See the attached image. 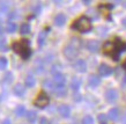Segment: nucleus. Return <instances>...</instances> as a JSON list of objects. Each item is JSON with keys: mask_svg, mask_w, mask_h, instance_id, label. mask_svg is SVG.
<instances>
[{"mask_svg": "<svg viewBox=\"0 0 126 124\" xmlns=\"http://www.w3.org/2000/svg\"><path fill=\"white\" fill-rule=\"evenodd\" d=\"M81 86V80L79 78H73L72 80H71V88L73 90H78V89L80 88Z\"/></svg>", "mask_w": 126, "mask_h": 124, "instance_id": "nucleus-17", "label": "nucleus"}, {"mask_svg": "<svg viewBox=\"0 0 126 124\" xmlns=\"http://www.w3.org/2000/svg\"><path fill=\"white\" fill-rule=\"evenodd\" d=\"M26 116H27L28 121H29L30 123H34L35 121H36V118H37V114H36V111H34V110H29V111L26 112Z\"/></svg>", "mask_w": 126, "mask_h": 124, "instance_id": "nucleus-19", "label": "nucleus"}, {"mask_svg": "<svg viewBox=\"0 0 126 124\" xmlns=\"http://www.w3.org/2000/svg\"><path fill=\"white\" fill-rule=\"evenodd\" d=\"M72 29L78 30L80 33H87L92 29V21L87 16H81L72 24Z\"/></svg>", "mask_w": 126, "mask_h": 124, "instance_id": "nucleus-4", "label": "nucleus"}, {"mask_svg": "<svg viewBox=\"0 0 126 124\" xmlns=\"http://www.w3.org/2000/svg\"><path fill=\"white\" fill-rule=\"evenodd\" d=\"M87 49L90 52L95 53L99 50V41H96V39H92V41H88L87 43Z\"/></svg>", "mask_w": 126, "mask_h": 124, "instance_id": "nucleus-7", "label": "nucleus"}, {"mask_svg": "<svg viewBox=\"0 0 126 124\" xmlns=\"http://www.w3.org/2000/svg\"><path fill=\"white\" fill-rule=\"evenodd\" d=\"M7 59L5 58V57H0V70H6V67H7Z\"/></svg>", "mask_w": 126, "mask_h": 124, "instance_id": "nucleus-27", "label": "nucleus"}, {"mask_svg": "<svg viewBox=\"0 0 126 124\" xmlns=\"http://www.w3.org/2000/svg\"><path fill=\"white\" fill-rule=\"evenodd\" d=\"M124 84H126V75L124 77Z\"/></svg>", "mask_w": 126, "mask_h": 124, "instance_id": "nucleus-44", "label": "nucleus"}, {"mask_svg": "<svg viewBox=\"0 0 126 124\" xmlns=\"http://www.w3.org/2000/svg\"><path fill=\"white\" fill-rule=\"evenodd\" d=\"M4 81L6 82V84H11V82L13 81V74H12V72H7V73L5 74Z\"/></svg>", "mask_w": 126, "mask_h": 124, "instance_id": "nucleus-28", "label": "nucleus"}, {"mask_svg": "<svg viewBox=\"0 0 126 124\" xmlns=\"http://www.w3.org/2000/svg\"><path fill=\"white\" fill-rule=\"evenodd\" d=\"M50 102V99L49 96L46 95L44 92H41V93L37 95V97H36V100H35V106H37L38 108H44V107H46V106L49 105Z\"/></svg>", "mask_w": 126, "mask_h": 124, "instance_id": "nucleus-5", "label": "nucleus"}, {"mask_svg": "<svg viewBox=\"0 0 126 124\" xmlns=\"http://www.w3.org/2000/svg\"><path fill=\"white\" fill-rule=\"evenodd\" d=\"M34 12H35V14H38V13L41 12V5H37V6L34 8Z\"/></svg>", "mask_w": 126, "mask_h": 124, "instance_id": "nucleus-35", "label": "nucleus"}, {"mask_svg": "<svg viewBox=\"0 0 126 124\" xmlns=\"http://www.w3.org/2000/svg\"><path fill=\"white\" fill-rule=\"evenodd\" d=\"M81 48V39L77 38V37H73L71 39V42L67 44L64 49V54L67 59H74L78 57L79 54V51H80Z\"/></svg>", "mask_w": 126, "mask_h": 124, "instance_id": "nucleus-2", "label": "nucleus"}, {"mask_svg": "<svg viewBox=\"0 0 126 124\" xmlns=\"http://www.w3.org/2000/svg\"><path fill=\"white\" fill-rule=\"evenodd\" d=\"M26 108H24V106H17L15 108V115L19 117H22L26 115Z\"/></svg>", "mask_w": 126, "mask_h": 124, "instance_id": "nucleus-23", "label": "nucleus"}, {"mask_svg": "<svg viewBox=\"0 0 126 124\" xmlns=\"http://www.w3.org/2000/svg\"><path fill=\"white\" fill-rule=\"evenodd\" d=\"M82 124H94V118L88 115L82 120Z\"/></svg>", "mask_w": 126, "mask_h": 124, "instance_id": "nucleus-31", "label": "nucleus"}, {"mask_svg": "<svg viewBox=\"0 0 126 124\" xmlns=\"http://www.w3.org/2000/svg\"><path fill=\"white\" fill-rule=\"evenodd\" d=\"M16 29H17L16 23H14V22H7V24H6V31H7V33L13 34V33L16 31Z\"/></svg>", "mask_w": 126, "mask_h": 124, "instance_id": "nucleus-21", "label": "nucleus"}, {"mask_svg": "<svg viewBox=\"0 0 126 124\" xmlns=\"http://www.w3.org/2000/svg\"><path fill=\"white\" fill-rule=\"evenodd\" d=\"M65 81H66V78L64 74L58 73L53 77V82L56 84V86H63L65 84Z\"/></svg>", "mask_w": 126, "mask_h": 124, "instance_id": "nucleus-12", "label": "nucleus"}, {"mask_svg": "<svg viewBox=\"0 0 126 124\" xmlns=\"http://www.w3.org/2000/svg\"><path fill=\"white\" fill-rule=\"evenodd\" d=\"M66 23V16L64 14H58L56 18H54V24L58 26V27H61Z\"/></svg>", "mask_w": 126, "mask_h": 124, "instance_id": "nucleus-13", "label": "nucleus"}, {"mask_svg": "<svg viewBox=\"0 0 126 124\" xmlns=\"http://www.w3.org/2000/svg\"><path fill=\"white\" fill-rule=\"evenodd\" d=\"M109 118H110L111 121H117L119 118V110L117 108H112L109 111Z\"/></svg>", "mask_w": 126, "mask_h": 124, "instance_id": "nucleus-15", "label": "nucleus"}, {"mask_svg": "<svg viewBox=\"0 0 126 124\" xmlns=\"http://www.w3.org/2000/svg\"><path fill=\"white\" fill-rule=\"evenodd\" d=\"M123 6H124V7L126 8V1H124V2H123Z\"/></svg>", "mask_w": 126, "mask_h": 124, "instance_id": "nucleus-43", "label": "nucleus"}, {"mask_svg": "<svg viewBox=\"0 0 126 124\" xmlns=\"http://www.w3.org/2000/svg\"><path fill=\"white\" fill-rule=\"evenodd\" d=\"M45 37H46V31H41L38 35V45L42 47L44 42H45Z\"/></svg>", "mask_w": 126, "mask_h": 124, "instance_id": "nucleus-25", "label": "nucleus"}, {"mask_svg": "<svg viewBox=\"0 0 126 124\" xmlns=\"http://www.w3.org/2000/svg\"><path fill=\"white\" fill-rule=\"evenodd\" d=\"M98 73L102 77H108V75H110L112 73V69L107 64H101L98 67Z\"/></svg>", "mask_w": 126, "mask_h": 124, "instance_id": "nucleus-8", "label": "nucleus"}, {"mask_svg": "<svg viewBox=\"0 0 126 124\" xmlns=\"http://www.w3.org/2000/svg\"><path fill=\"white\" fill-rule=\"evenodd\" d=\"M31 28H30V24L29 23H23L21 24V27H20V33H21V35H28L29 33H30Z\"/></svg>", "mask_w": 126, "mask_h": 124, "instance_id": "nucleus-18", "label": "nucleus"}, {"mask_svg": "<svg viewBox=\"0 0 126 124\" xmlns=\"http://www.w3.org/2000/svg\"><path fill=\"white\" fill-rule=\"evenodd\" d=\"M73 67L79 73H84L87 71V64H86V62L83 59H78L77 62L73 64Z\"/></svg>", "mask_w": 126, "mask_h": 124, "instance_id": "nucleus-6", "label": "nucleus"}, {"mask_svg": "<svg viewBox=\"0 0 126 124\" xmlns=\"http://www.w3.org/2000/svg\"><path fill=\"white\" fill-rule=\"evenodd\" d=\"M13 92H14V94H15L16 96L22 97L24 95V93H26V87L23 85H21V84H16L14 86V88H13Z\"/></svg>", "mask_w": 126, "mask_h": 124, "instance_id": "nucleus-10", "label": "nucleus"}, {"mask_svg": "<svg viewBox=\"0 0 126 124\" xmlns=\"http://www.w3.org/2000/svg\"><path fill=\"white\" fill-rule=\"evenodd\" d=\"M105 99H107L108 102H115V101H117V99H118V93H117V90H115V89H109V90H107V93H105Z\"/></svg>", "mask_w": 126, "mask_h": 124, "instance_id": "nucleus-9", "label": "nucleus"}, {"mask_svg": "<svg viewBox=\"0 0 126 124\" xmlns=\"http://www.w3.org/2000/svg\"><path fill=\"white\" fill-rule=\"evenodd\" d=\"M8 16H9V19H16V18H17V14H16L15 12H12L8 14Z\"/></svg>", "mask_w": 126, "mask_h": 124, "instance_id": "nucleus-34", "label": "nucleus"}, {"mask_svg": "<svg viewBox=\"0 0 126 124\" xmlns=\"http://www.w3.org/2000/svg\"><path fill=\"white\" fill-rule=\"evenodd\" d=\"M35 84H36V80H35V78L32 77V75H28V77L26 78V81H24L26 87L31 88V87H34L35 86Z\"/></svg>", "mask_w": 126, "mask_h": 124, "instance_id": "nucleus-20", "label": "nucleus"}, {"mask_svg": "<svg viewBox=\"0 0 126 124\" xmlns=\"http://www.w3.org/2000/svg\"><path fill=\"white\" fill-rule=\"evenodd\" d=\"M41 124H47V120H46L45 117L41 118Z\"/></svg>", "mask_w": 126, "mask_h": 124, "instance_id": "nucleus-36", "label": "nucleus"}, {"mask_svg": "<svg viewBox=\"0 0 126 124\" xmlns=\"http://www.w3.org/2000/svg\"><path fill=\"white\" fill-rule=\"evenodd\" d=\"M0 8H1L2 12H7V9H8L7 2H0Z\"/></svg>", "mask_w": 126, "mask_h": 124, "instance_id": "nucleus-33", "label": "nucleus"}, {"mask_svg": "<svg viewBox=\"0 0 126 124\" xmlns=\"http://www.w3.org/2000/svg\"><path fill=\"white\" fill-rule=\"evenodd\" d=\"M44 87L46 89H49L51 92H54V89H56V84L53 82V80H45L44 81Z\"/></svg>", "mask_w": 126, "mask_h": 124, "instance_id": "nucleus-22", "label": "nucleus"}, {"mask_svg": "<svg viewBox=\"0 0 126 124\" xmlns=\"http://www.w3.org/2000/svg\"><path fill=\"white\" fill-rule=\"evenodd\" d=\"M124 67H125V69H126V62L124 63Z\"/></svg>", "mask_w": 126, "mask_h": 124, "instance_id": "nucleus-45", "label": "nucleus"}, {"mask_svg": "<svg viewBox=\"0 0 126 124\" xmlns=\"http://www.w3.org/2000/svg\"><path fill=\"white\" fill-rule=\"evenodd\" d=\"M74 99H75V101H81V95H79V94H75V95H74Z\"/></svg>", "mask_w": 126, "mask_h": 124, "instance_id": "nucleus-37", "label": "nucleus"}, {"mask_svg": "<svg viewBox=\"0 0 126 124\" xmlns=\"http://www.w3.org/2000/svg\"><path fill=\"white\" fill-rule=\"evenodd\" d=\"M88 15L90 16L93 20L98 19V13L96 12L95 9H90V11H88ZM90 18H89V19H90Z\"/></svg>", "mask_w": 126, "mask_h": 124, "instance_id": "nucleus-30", "label": "nucleus"}, {"mask_svg": "<svg viewBox=\"0 0 126 124\" xmlns=\"http://www.w3.org/2000/svg\"><path fill=\"white\" fill-rule=\"evenodd\" d=\"M2 33H4V31H2V27H1V24H0V35H2Z\"/></svg>", "mask_w": 126, "mask_h": 124, "instance_id": "nucleus-42", "label": "nucleus"}, {"mask_svg": "<svg viewBox=\"0 0 126 124\" xmlns=\"http://www.w3.org/2000/svg\"><path fill=\"white\" fill-rule=\"evenodd\" d=\"M126 50V43L120 39H116L115 42H108L104 44V52L111 56L113 60H118L119 53Z\"/></svg>", "mask_w": 126, "mask_h": 124, "instance_id": "nucleus-1", "label": "nucleus"}, {"mask_svg": "<svg viewBox=\"0 0 126 124\" xmlns=\"http://www.w3.org/2000/svg\"><path fill=\"white\" fill-rule=\"evenodd\" d=\"M2 124H12L11 121L8 120V118H6V120H4V122H2Z\"/></svg>", "mask_w": 126, "mask_h": 124, "instance_id": "nucleus-39", "label": "nucleus"}, {"mask_svg": "<svg viewBox=\"0 0 126 124\" xmlns=\"http://www.w3.org/2000/svg\"><path fill=\"white\" fill-rule=\"evenodd\" d=\"M97 120H98V123L99 124H108V116H107V115H104V114L98 115Z\"/></svg>", "mask_w": 126, "mask_h": 124, "instance_id": "nucleus-26", "label": "nucleus"}, {"mask_svg": "<svg viewBox=\"0 0 126 124\" xmlns=\"http://www.w3.org/2000/svg\"><path fill=\"white\" fill-rule=\"evenodd\" d=\"M53 93H56V95L59 96V97L65 96L66 94H67V89H66V87L64 85L63 86H56V89H54Z\"/></svg>", "mask_w": 126, "mask_h": 124, "instance_id": "nucleus-14", "label": "nucleus"}, {"mask_svg": "<svg viewBox=\"0 0 126 124\" xmlns=\"http://www.w3.org/2000/svg\"><path fill=\"white\" fill-rule=\"evenodd\" d=\"M89 86L90 87H97V86L101 84V79L98 77H96V75H93V77L89 78V81H88Z\"/></svg>", "mask_w": 126, "mask_h": 124, "instance_id": "nucleus-16", "label": "nucleus"}, {"mask_svg": "<svg viewBox=\"0 0 126 124\" xmlns=\"http://www.w3.org/2000/svg\"><path fill=\"white\" fill-rule=\"evenodd\" d=\"M123 26H124V27H126V18H125V19H123Z\"/></svg>", "mask_w": 126, "mask_h": 124, "instance_id": "nucleus-40", "label": "nucleus"}, {"mask_svg": "<svg viewBox=\"0 0 126 124\" xmlns=\"http://www.w3.org/2000/svg\"><path fill=\"white\" fill-rule=\"evenodd\" d=\"M61 65L60 64H54V65H52V67H51V73L53 74V75H56V74L58 73H61Z\"/></svg>", "mask_w": 126, "mask_h": 124, "instance_id": "nucleus-24", "label": "nucleus"}, {"mask_svg": "<svg viewBox=\"0 0 126 124\" xmlns=\"http://www.w3.org/2000/svg\"><path fill=\"white\" fill-rule=\"evenodd\" d=\"M97 31H98V34L101 36H105L108 34V28H105V27H99V28H97Z\"/></svg>", "mask_w": 126, "mask_h": 124, "instance_id": "nucleus-32", "label": "nucleus"}, {"mask_svg": "<svg viewBox=\"0 0 126 124\" xmlns=\"http://www.w3.org/2000/svg\"><path fill=\"white\" fill-rule=\"evenodd\" d=\"M13 50L15 51L17 54H20L23 59H28L31 54V50L29 47V41L28 39H20L13 43Z\"/></svg>", "mask_w": 126, "mask_h": 124, "instance_id": "nucleus-3", "label": "nucleus"}, {"mask_svg": "<svg viewBox=\"0 0 126 124\" xmlns=\"http://www.w3.org/2000/svg\"><path fill=\"white\" fill-rule=\"evenodd\" d=\"M58 111L60 114L61 116L64 117V118H67L69 116V114H71V109L67 105H61L59 108H58Z\"/></svg>", "mask_w": 126, "mask_h": 124, "instance_id": "nucleus-11", "label": "nucleus"}, {"mask_svg": "<svg viewBox=\"0 0 126 124\" xmlns=\"http://www.w3.org/2000/svg\"><path fill=\"white\" fill-rule=\"evenodd\" d=\"M122 124H126V114L123 116V118H122Z\"/></svg>", "mask_w": 126, "mask_h": 124, "instance_id": "nucleus-38", "label": "nucleus"}, {"mask_svg": "<svg viewBox=\"0 0 126 124\" xmlns=\"http://www.w3.org/2000/svg\"><path fill=\"white\" fill-rule=\"evenodd\" d=\"M83 4H84V5H89V4H90V1H87V0H84Z\"/></svg>", "mask_w": 126, "mask_h": 124, "instance_id": "nucleus-41", "label": "nucleus"}, {"mask_svg": "<svg viewBox=\"0 0 126 124\" xmlns=\"http://www.w3.org/2000/svg\"><path fill=\"white\" fill-rule=\"evenodd\" d=\"M0 51H8V47L6 44V41L4 38H0Z\"/></svg>", "mask_w": 126, "mask_h": 124, "instance_id": "nucleus-29", "label": "nucleus"}]
</instances>
